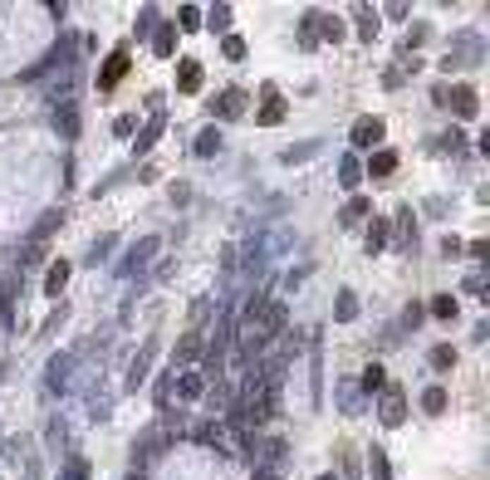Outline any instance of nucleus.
Wrapping results in <instances>:
<instances>
[{"mask_svg":"<svg viewBox=\"0 0 490 480\" xmlns=\"http://www.w3.org/2000/svg\"><path fill=\"white\" fill-rule=\"evenodd\" d=\"M201 392H206L201 373H187V378H182V397H201Z\"/></svg>","mask_w":490,"mask_h":480,"instance_id":"f3484780","label":"nucleus"},{"mask_svg":"<svg viewBox=\"0 0 490 480\" xmlns=\"http://www.w3.org/2000/svg\"><path fill=\"white\" fill-rule=\"evenodd\" d=\"M363 387H368V392H383V387H388V373H383L378 363H373V368H363Z\"/></svg>","mask_w":490,"mask_h":480,"instance_id":"ddd939ff","label":"nucleus"},{"mask_svg":"<svg viewBox=\"0 0 490 480\" xmlns=\"http://www.w3.org/2000/svg\"><path fill=\"white\" fill-rule=\"evenodd\" d=\"M476 108H481V98H476L471 84H456V89H451V113H456V118H476Z\"/></svg>","mask_w":490,"mask_h":480,"instance_id":"20e7f679","label":"nucleus"},{"mask_svg":"<svg viewBox=\"0 0 490 480\" xmlns=\"http://www.w3.org/2000/svg\"><path fill=\"white\" fill-rule=\"evenodd\" d=\"M280 328H285V304H280V299H255V304L245 309V319H240V343H245V353H260Z\"/></svg>","mask_w":490,"mask_h":480,"instance_id":"f257e3e1","label":"nucleus"},{"mask_svg":"<svg viewBox=\"0 0 490 480\" xmlns=\"http://www.w3.org/2000/svg\"><path fill=\"white\" fill-rule=\"evenodd\" d=\"M285 118V98H280V89H265V108L255 113V123H265V128H275Z\"/></svg>","mask_w":490,"mask_h":480,"instance_id":"423d86ee","label":"nucleus"},{"mask_svg":"<svg viewBox=\"0 0 490 480\" xmlns=\"http://www.w3.org/2000/svg\"><path fill=\"white\" fill-rule=\"evenodd\" d=\"M177 89H182V94H196V89H201V64H196V59H182V69H177Z\"/></svg>","mask_w":490,"mask_h":480,"instance_id":"1a4fd4ad","label":"nucleus"},{"mask_svg":"<svg viewBox=\"0 0 490 480\" xmlns=\"http://www.w3.org/2000/svg\"><path fill=\"white\" fill-rule=\"evenodd\" d=\"M431 314H436V319H456V299H451V294H436V299H431Z\"/></svg>","mask_w":490,"mask_h":480,"instance_id":"2eb2a0df","label":"nucleus"},{"mask_svg":"<svg viewBox=\"0 0 490 480\" xmlns=\"http://www.w3.org/2000/svg\"><path fill=\"white\" fill-rule=\"evenodd\" d=\"M343 187H358V162H353V157L343 162Z\"/></svg>","mask_w":490,"mask_h":480,"instance_id":"bb28decb","label":"nucleus"},{"mask_svg":"<svg viewBox=\"0 0 490 480\" xmlns=\"http://www.w3.org/2000/svg\"><path fill=\"white\" fill-rule=\"evenodd\" d=\"M216 147H221V133H216V128H206V133L196 137V152H201V157H211Z\"/></svg>","mask_w":490,"mask_h":480,"instance_id":"4468645a","label":"nucleus"},{"mask_svg":"<svg viewBox=\"0 0 490 480\" xmlns=\"http://www.w3.org/2000/svg\"><path fill=\"white\" fill-rule=\"evenodd\" d=\"M128 64H133V54H128V49H113L108 64H103V74H98V89H113V84L128 74Z\"/></svg>","mask_w":490,"mask_h":480,"instance_id":"7ed1b4c3","label":"nucleus"},{"mask_svg":"<svg viewBox=\"0 0 490 480\" xmlns=\"http://www.w3.org/2000/svg\"><path fill=\"white\" fill-rule=\"evenodd\" d=\"M422 407H427L431 417H436V412H446V387H427V392H422Z\"/></svg>","mask_w":490,"mask_h":480,"instance_id":"9d476101","label":"nucleus"},{"mask_svg":"<svg viewBox=\"0 0 490 480\" xmlns=\"http://www.w3.org/2000/svg\"><path fill=\"white\" fill-rule=\"evenodd\" d=\"M196 20H201V15H196V5H182V30H201Z\"/></svg>","mask_w":490,"mask_h":480,"instance_id":"b1692460","label":"nucleus"},{"mask_svg":"<svg viewBox=\"0 0 490 480\" xmlns=\"http://www.w3.org/2000/svg\"><path fill=\"white\" fill-rule=\"evenodd\" d=\"M299 39H304V44H314V39H319V30H314V15H304V30H299Z\"/></svg>","mask_w":490,"mask_h":480,"instance_id":"393cba45","label":"nucleus"},{"mask_svg":"<svg viewBox=\"0 0 490 480\" xmlns=\"http://www.w3.org/2000/svg\"><path fill=\"white\" fill-rule=\"evenodd\" d=\"M69 480H89V461H84V456L69 461Z\"/></svg>","mask_w":490,"mask_h":480,"instance_id":"aec40b11","label":"nucleus"},{"mask_svg":"<svg viewBox=\"0 0 490 480\" xmlns=\"http://www.w3.org/2000/svg\"><path fill=\"white\" fill-rule=\"evenodd\" d=\"M368 211H373V206H368V201H363V196H353V201H348V206H343V226H353V221H363V216H368Z\"/></svg>","mask_w":490,"mask_h":480,"instance_id":"f8f14e48","label":"nucleus"},{"mask_svg":"<svg viewBox=\"0 0 490 480\" xmlns=\"http://www.w3.org/2000/svg\"><path fill=\"white\" fill-rule=\"evenodd\" d=\"M64 280H69V265L59 260V265H54V270L44 275V294H59V289H64Z\"/></svg>","mask_w":490,"mask_h":480,"instance_id":"9b49d317","label":"nucleus"},{"mask_svg":"<svg viewBox=\"0 0 490 480\" xmlns=\"http://www.w3.org/2000/svg\"><path fill=\"white\" fill-rule=\"evenodd\" d=\"M402 417H407V397H402V387H388V397H383V426H402Z\"/></svg>","mask_w":490,"mask_h":480,"instance_id":"39448f33","label":"nucleus"},{"mask_svg":"<svg viewBox=\"0 0 490 480\" xmlns=\"http://www.w3.org/2000/svg\"><path fill=\"white\" fill-rule=\"evenodd\" d=\"M133 480H137V476H133Z\"/></svg>","mask_w":490,"mask_h":480,"instance_id":"c756f323","label":"nucleus"},{"mask_svg":"<svg viewBox=\"0 0 490 480\" xmlns=\"http://www.w3.org/2000/svg\"><path fill=\"white\" fill-rule=\"evenodd\" d=\"M358 35L373 39V35H378V15H363V20H358Z\"/></svg>","mask_w":490,"mask_h":480,"instance_id":"4be33fe9","label":"nucleus"},{"mask_svg":"<svg viewBox=\"0 0 490 480\" xmlns=\"http://www.w3.org/2000/svg\"><path fill=\"white\" fill-rule=\"evenodd\" d=\"M211 113H221V118H240V113H245V94H240V89H226V94L211 103Z\"/></svg>","mask_w":490,"mask_h":480,"instance_id":"0eeeda50","label":"nucleus"},{"mask_svg":"<svg viewBox=\"0 0 490 480\" xmlns=\"http://www.w3.org/2000/svg\"><path fill=\"white\" fill-rule=\"evenodd\" d=\"M348 137H353V147H368V152H373V147L383 142V118H358Z\"/></svg>","mask_w":490,"mask_h":480,"instance_id":"f03ea898","label":"nucleus"},{"mask_svg":"<svg viewBox=\"0 0 490 480\" xmlns=\"http://www.w3.org/2000/svg\"><path fill=\"white\" fill-rule=\"evenodd\" d=\"M240 54H245V39L231 35V39H226V59H240Z\"/></svg>","mask_w":490,"mask_h":480,"instance_id":"a878e982","label":"nucleus"},{"mask_svg":"<svg viewBox=\"0 0 490 480\" xmlns=\"http://www.w3.org/2000/svg\"><path fill=\"white\" fill-rule=\"evenodd\" d=\"M358 314V304H353V294H343V304H338V319H353Z\"/></svg>","mask_w":490,"mask_h":480,"instance_id":"cd10ccee","label":"nucleus"},{"mask_svg":"<svg viewBox=\"0 0 490 480\" xmlns=\"http://www.w3.org/2000/svg\"><path fill=\"white\" fill-rule=\"evenodd\" d=\"M451 363H456V353H451L446 343H441V348H431V368H451Z\"/></svg>","mask_w":490,"mask_h":480,"instance_id":"6ab92c4d","label":"nucleus"},{"mask_svg":"<svg viewBox=\"0 0 490 480\" xmlns=\"http://www.w3.org/2000/svg\"><path fill=\"white\" fill-rule=\"evenodd\" d=\"M397 172V152L392 147H378L373 157H368V177H392Z\"/></svg>","mask_w":490,"mask_h":480,"instance_id":"6e6552de","label":"nucleus"},{"mask_svg":"<svg viewBox=\"0 0 490 480\" xmlns=\"http://www.w3.org/2000/svg\"><path fill=\"white\" fill-rule=\"evenodd\" d=\"M319 480H333V476H319Z\"/></svg>","mask_w":490,"mask_h":480,"instance_id":"c85d7f7f","label":"nucleus"},{"mask_svg":"<svg viewBox=\"0 0 490 480\" xmlns=\"http://www.w3.org/2000/svg\"><path fill=\"white\" fill-rule=\"evenodd\" d=\"M388 245V221H378L373 230H368V250H383Z\"/></svg>","mask_w":490,"mask_h":480,"instance_id":"dca6fc26","label":"nucleus"},{"mask_svg":"<svg viewBox=\"0 0 490 480\" xmlns=\"http://www.w3.org/2000/svg\"><path fill=\"white\" fill-rule=\"evenodd\" d=\"M373 480H388V456L383 451H373Z\"/></svg>","mask_w":490,"mask_h":480,"instance_id":"5701e85b","label":"nucleus"},{"mask_svg":"<svg viewBox=\"0 0 490 480\" xmlns=\"http://www.w3.org/2000/svg\"><path fill=\"white\" fill-rule=\"evenodd\" d=\"M226 20H231V5H216L211 10V30H226Z\"/></svg>","mask_w":490,"mask_h":480,"instance_id":"412c9836","label":"nucleus"},{"mask_svg":"<svg viewBox=\"0 0 490 480\" xmlns=\"http://www.w3.org/2000/svg\"><path fill=\"white\" fill-rule=\"evenodd\" d=\"M172 44H177V35H172V25H162L157 30V54H172Z\"/></svg>","mask_w":490,"mask_h":480,"instance_id":"a211bd4d","label":"nucleus"}]
</instances>
